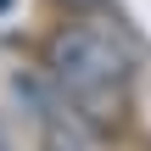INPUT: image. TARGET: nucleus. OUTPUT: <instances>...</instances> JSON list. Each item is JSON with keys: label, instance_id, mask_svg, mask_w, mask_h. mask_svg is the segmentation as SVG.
<instances>
[{"label": "nucleus", "instance_id": "f03ea898", "mask_svg": "<svg viewBox=\"0 0 151 151\" xmlns=\"http://www.w3.org/2000/svg\"><path fill=\"white\" fill-rule=\"evenodd\" d=\"M11 90H17V101L28 106V118L39 123V140H45V151H84L78 112L67 106V95H62L50 78H39V73H17V78H11Z\"/></svg>", "mask_w": 151, "mask_h": 151}, {"label": "nucleus", "instance_id": "7ed1b4c3", "mask_svg": "<svg viewBox=\"0 0 151 151\" xmlns=\"http://www.w3.org/2000/svg\"><path fill=\"white\" fill-rule=\"evenodd\" d=\"M67 6H95V0H67Z\"/></svg>", "mask_w": 151, "mask_h": 151}, {"label": "nucleus", "instance_id": "39448f33", "mask_svg": "<svg viewBox=\"0 0 151 151\" xmlns=\"http://www.w3.org/2000/svg\"><path fill=\"white\" fill-rule=\"evenodd\" d=\"M0 6H6V0H0Z\"/></svg>", "mask_w": 151, "mask_h": 151}, {"label": "nucleus", "instance_id": "20e7f679", "mask_svg": "<svg viewBox=\"0 0 151 151\" xmlns=\"http://www.w3.org/2000/svg\"><path fill=\"white\" fill-rule=\"evenodd\" d=\"M0 151H11V140H6V134H0Z\"/></svg>", "mask_w": 151, "mask_h": 151}, {"label": "nucleus", "instance_id": "f257e3e1", "mask_svg": "<svg viewBox=\"0 0 151 151\" xmlns=\"http://www.w3.org/2000/svg\"><path fill=\"white\" fill-rule=\"evenodd\" d=\"M45 67H50V84L67 95V106L84 123L112 129L123 118V95H129V78H134V50L112 28H95V22L62 28L45 50Z\"/></svg>", "mask_w": 151, "mask_h": 151}]
</instances>
